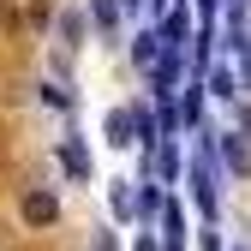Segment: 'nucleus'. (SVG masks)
I'll return each instance as SVG.
<instances>
[{"instance_id": "nucleus-9", "label": "nucleus", "mask_w": 251, "mask_h": 251, "mask_svg": "<svg viewBox=\"0 0 251 251\" xmlns=\"http://www.w3.org/2000/svg\"><path fill=\"white\" fill-rule=\"evenodd\" d=\"M179 120L192 126V132L203 126V78H192V84H185V96H179Z\"/></svg>"}, {"instance_id": "nucleus-7", "label": "nucleus", "mask_w": 251, "mask_h": 251, "mask_svg": "<svg viewBox=\"0 0 251 251\" xmlns=\"http://www.w3.org/2000/svg\"><path fill=\"white\" fill-rule=\"evenodd\" d=\"M162 54H168V42H162V30H138V42H132V60H138V66L150 72L155 60H162Z\"/></svg>"}, {"instance_id": "nucleus-4", "label": "nucleus", "mask_w": 251, "mask_h": 251, "mask_svg": "<svg viewBox=\"0 0 251 251\" xmlns=\"http://www.w3.org/2000/svg\"><path fill=\"white\" fill-rule=\"evenodd\" d=\"M60 168H66V179H90V150H84V138L78 132H66V138H60Z\"/></svg>"}, {"instance_id": "nucleus-3", "label": "nucleus", "mask_w": 251, "mask_h": 251, "mask_svg": "<svg viewBox=\"0 0 251 251\" xmlns=\"http://www.w3.org/2000/svg\"><path fill=\"white\" fill-rule=\"evenodd\" d=\"M162 179H138V192H132V215H138V222L150 227V222H162Z\"/></svg>"}, {"instance_id": "nucleus-12", "label": "nucleus", "mask_w": 251, "mask_h": 251, "mask_svg": "<svg viewBox=\"0 0 251 251\" xmlns=\"http://www.w3.org/2000/svg\"><path fill=\"white\" fill-rule=\"evenodd\" d=\"M132 185H138V179H114V185H108V203H114V215H132Z\"/></svg>"}, {"instance_id": "nucleus-11", "label": "nucleus", "mask_w": 251, "mask_h": 251, "mask_svg": "<svg viewBox=\"0 0 251 251\" xmlns=\"http://www.w3.org/2000/svg\"><path fill=\"white\" fill-rule=\"evenodd\" d=\"M155 179H162V185L179 179V150L174 144H155Z\"/></svg>"}, {"instance_id": "nucleus-16", "label": "nucleus", "mask_w": 251, "mask_h": 251, "mask_svg": "<svg viewBox=\"0 0 251 251\" xmlns=\"http://www.w3.org/2000/svg\"><path fill=\"white\" fill-rule=\"evenodd\" d=\"M239 132L251 138V102H239Z\"/></svg>"}, {"instance_id": "nucleus-15", "label": "nucleus", "mask_w": 251, "mask_h": 251, "mask_svg": "<svg viewBox=\"0 0 251 251\" xmlns=\"http://www.w3.org/2000/svg\"><path fill=\"white\" fill-rule=\"evenodd\" d=\"M198 12H203V24H215V12H222V0H198Z\"/></svg>"}, {"instance_id": "nucleus-2", "label": "nucleus", "mask_w": 251, "mask_h": 251, "mask_svg": "<svg viewBox=\"0 0 251 251\" xmlns=\"http://www.w3.org/2000/svg\"><path fill=\"white\" fill-rule=\"evenodd\" d=\"M215 150H222V168H227L233 179H245V174H251V150H245V132H215Z\"/></svg>"}, {"instance_id": "nucleus-13", "label": "nucleus", "mask_w": 251, "mask_h": 251, "mask_svg": "<svg viewBox=\"0 0 251 251\" xmlns=\"http://www.w3.org/2000/svg\"><path fill=\"white\" fill-rule=\"evenodd\" d=\"M60 36L78 48V42H84V12H60Z\"/></svg>"}, {"instance_id": "nucleus-17", "label": "nucleus", "mask_w": 251, "mask_h": 251, "mask_svg": "<svg viewBox=\"0 0 251 251\" xmlns=\"http://www.w3.org/2000/svg\"><path fill=\"white\" fill-rule=\"evenodd\" d=\"M96 251H120V239L114 233H96Z\"/></svg>"}, {"instance_id": "nucleus-19", "label": "nucleus", "mask_w": 251, "mask_h": 251, "mask_svg": "<svg viewBox=\"0 0 251 251\" xmlns=\"http://www.w3.org/2000/svg\"><path fill=\"white\" fill-rule=\"evenodd\" d=\"M162 6H168V0H150V12H162Z\"/></svg>"}, {"instance_id": "nucleus-8", "label": "nucleus", "mask_w": 251, "mask_h": 251, "mask_svg": "<svg viewBox=\"0 0 251 251\" xmlns=\"http://www.w3.org/2000/svg\"><path fill=\"white\" fill-rule=\"evenodd\" d=\"M90 24L102 30V42L120 36V0H90Z\"/></svg>"}, {"instance_id": "nucleus-1", "label": "nucleus", "mask_w": 251, "mask_h": 251, "mask_svg": "<svg viewBox=\"0 0 251 251\" xmlns=\"http://www.w3.org/2000/svg\"><path fill=\"white\" fill-rule=\"evenodd\" d=\"M18 215H24V227H54L60 222V198L48 192V185H30L24 203H18Z\"/></svg>"}, {"instance_id": "nucleus-6", "label": "nucleus", "mask_w": 251, "mask_h": 251, "mask_svg": "<svg viewBox=\"0 0 251 251\" xmlns=\"http://www.w3.org/2000/svg\"><path fill=\"white\" fill-rule=\"evenodd\" d=\"M203 90L222 96V102H239V66H209L203 72Z\"/></svg>"}, {"instance_id": "nucleus-14", "label": "nucleus", "mask_w": 251, "mask_h": 251, "mask_svg": "<svg viewBox=\"0 0 251 251\" xmlns=\"http://www.w3.org/2000/svg\"><path fill=\"white\" fill-rule=\"evenodd\" d=\"M42 102H54V108H72V90H66V84H42Z\"/></svg>"}, {"instance_id": "nucleus-5", "label": "nucleus", "mask_w": 251, "mask_h": 251, "mask_svg": "<svg viewBox=\"0 0 251 251\" xmlns=\"http://www.w3.org/2000/svg\"><path fill=\"white\" fill-rule=\"evenodd\" d=\"M108 144H114V150H132V144H138V114H132V108H114V114H108Z\"/></svg>"}, {"instance_id": "nucleus-18", "label": "nucleus", "mask_w": 251, "mask_h": 251, "mask_svg": "<svg viewBox=\"0 0 251 251\" xmlns=\"http://www.w3.org/2000/svg\"><path fill=\"white\" fill-rule=\"evenodd\" d=\"M132 251H162V245H155V239H150V233H144V239H138V245H132Z\"/></svg>"}, {"instance_id": "nucleus-10", "label": "nucleus", "mask_w": 251, "mask_h": 251, "mask_svg": "<svg viewBox=\"0 0 251 251\" xmlns=\"http://www.w3.org/2000/svg\"><path fill=\"white\" fill-rule=\"evenodd\" d=\"M162 239H168V245H185V209H179L174 198L162 203Z\"/></svg>"}]
</instances>
